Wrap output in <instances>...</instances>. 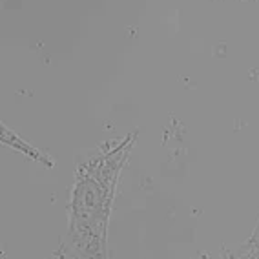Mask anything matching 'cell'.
Masks as SVG:
<instances>
[{"label":"cell","instance_id":"obj_3","mask_svg":"<svg viewBox=\"0 0 259 259\" xmlns=\"http://www.w3.org/2000/svg\"><path fill=\"white\" fill-rule=\"evenodd\" d=\"M221 259H259V257L246 243H243V245L237 246V248H228V246L223 248Z\"/></svg>","mask_w":259,"mask_h":259},{"label":"cell","instance_id":"obj_4","mask_svg":"<svg viewBox=\"0 0 259 259\" xmlns=\"http://www.w3.org/2000/svg\"><path fill=\"white\" fill-rule=\"evenodd\" d=\"M51 259H80V257L71 250V246L68 243H60L55 252L51 254Z\"/></svg>","mask_w":259,"mask_h":259},{"label":"cell","instance_id":"obj_6","mask_svg":"<svg viewBox=\"0 0 259 259\" xmlns=\"http://www.w3.org/2000/svg\"><path fill=\"white\" fill-rule=\"evenodd\" d=\"M192 259H210L206 254H199V255H195V257H192Z\"/></svg>","mask_w":259,"mask_h":259},{"label":"cell","instance_id":"obj_1","mask_svg":"<svg viewBox=\"0 0 259 259\" xmlns=\"http://www.w3.org/2000/svg\"><path fill=\"white\" fill-rule=\"evenodd\" d=\"M137 132L97 144L75 164L68 201V245L80 259H110L108 230L120 174Z\"/></svg>","mask_w":259,"mask_h":259},{"label":"cell","instance_id":"obj_2","mask_svg":"<svg viewBox=\"0 0 259 259\" xmlns=\"http://www.w3.org/2000/svg\"><path fill=\"white\" fill-rule=\"evenodd\" d=\"M0 128H2V137H0V139H2V146H8V148H11V150H15V152L26 155L28 159L42 162L46 168H53L55 162H53V159H51L48 153H44L42 150H38L37 146H33V144L28 143V141H24L17 132H13L11 128H8L4 122L0 124Z\"/></svg>","mask_w":259,"mask_h":259},{"label":"cell","instance_id":"obj_5","mask_svg":"<svg viewBox=\"0 0 259 259\" xmlns=\"http://www.w3.org/2000/svg\"><path fill=\"white\" fill-rule=\"evenodd\" d=\"M246 245L254 250L255 255L259 257V218H257V223H255L254 230H252V236H250L248 241H246Z\"/></svg>","mask_w":259,"mask_h":259}]
</instances>
